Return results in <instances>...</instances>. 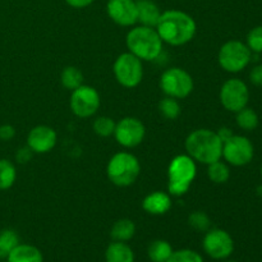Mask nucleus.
I'll return each instance as SVG.
<instances>
[{
    "mask_svg": "<svg viewBox=\"0 0 262 262\" xmlns=\"http://www.w3.org/2000/svg\"><path fill=\"white\" fill-rule=\"evenodd\" d=\"M155 28L163 42L170 46H183L191 42L197 32L193 17L178 9L161 12Z\"/></svg>",
    "mask_w": 262,
    "mask_h": 262,
    "instance_id": "1",
    "label": "nucleus"
},
{
    "mask_svg": "<svg viewBox=\"0 0 262 262\" xmlns=\"http://www.w3.org/2000/svg\"><path fill=\"white\" fill-rule=\"evenodd\" d=\"M187 154L196 163L209 165L220 160L223 155V142L216 132L207 128L192 130L184 142Z\"/></svg>",
    "mask_w": 262,
    "mask_h": 262,
    "instance_id": "2",
    "label": "nucleus"
},
{
    "mask_svg": "<svg viewBox=\"0 0 262 262\" xmlns=\"http://www.w3.org/2000/svg\"><path fill=\"white\" fill-rule=\"evenodd\" d=\"M128 51L142 61H154L163 54L164 42L155 27L133 26L125 36Z\"/></svg>",
    "mask_w": 262,
    "mask_h": 262,
    "instance_id": "3",
    "label": "nucleus"
},
{
    "mask_svg": "<svg viewBox=\"0 0 262 262\" xmlns=\"http://www.w3.org/2000/svg\"><path fill=\"white\" fill-rule=\"evenodd\" d=\"M196 176L197 163L188 154L174 156L168 166V193L171 197L184 196Z\"/></svg>",
    "mask_w": 262,
    "mask_h": 262,
    "instance_id": "4",
    "label": "nucleus"
},
{
    "mask_svg": "<svg viewBox=\"0 0 262 262\" xmlns=\"http://www.w3.org/2000/svg\"><path fill=\"white\" fill-rule=\"evenodd\" d=\"M141 174V163L137 156L120 151L110 158L106 165V176L117 187H129L136 183Z\"/></svg>",
    "mask_w": 262,
    "mask_h": 262,
    "instance_id": "5",
    "label": "nucleus"
},
{
    "mask_svg": "<svg viewBox=\"0 0 262 262\" xmlns=\"http://www.w3.org/2000/svg\"><path fill=\"white\" fill-rule=\"evenodd\" d=\"M159 84L165 96L174 97L177 100L188 97L194 87V82L191 74L186 69L179 68V67H171V68L165 69L161 73Z\"/></svg>",
    "mask_w": 262,
    "mask_h": 262,
    "instance_id": "6",
    "label": "nucleus"
},
{
    "mask_svg": "<svg viewBox=\"0 0 262 262\" xmlns=\"http://www.w3.org/2000/svg\"><path fill=\"white\" fill-rule=\"evenodd\" d=\"M252 60V51L245 42L229 40L223 43L217 53V61L228 73H239Z\"/></svg>",
    "mask_w": 262,
    "mask_h": 262,
    "instance_id": "7",
    "label": "nucleus"
},
{
    "mask_svg": "<svg viewBox=\"0 0 262 262\" xmlns=\"http://www.w3.org/2000/svg\"><path fill=\"white\" fill-rule=\"evenodd\" d=\"M113 73L120 86L135 89L142 82L143 61L129 51L122 53L113 64Z\"/></svg>",
    "mask_w": 262,
    "mask_h": 262,
    "instance_id": "8",
    "label": "nucleus"
},
{
    "mask_svg": "<svg viewBox=\"0 0 262 262\" xmlns=\"http://www.w3.org/2000/svg\"><path fill=\"white\" fill-rule=\"evenodd\" d=\"M202 250L209 257L224 261L234 252V241L232 235L220 228H210L202 239Z\"/></svg>",
    "mask_w": 262,
    "mask_h": 262,
    "instance_id": "9",
    "label": "nucleus"
},
{
    "mask_svg": "<svg viewBox=\"0 0 262 262\" xmlns=\"http://www.w3.org/2000/svg\"><path fill=\"white\" fill-rule=\"evenodd\" d=\"M100 104L101 100H100L99 91L89 84H82L73 90L69 100L72 113L82 119L94 117L100 109Z\"/></svg>",
    "mask_w": 262,
    "mask_h": 262,
    "instance_id": "10",
    "label": "nucleus"
},
{
    "mask_svg": "<svg viewBox=\"0 0 262 262\" xmlns=\"http://www.w3.org/2000/svg\"><path fill=\"white\" fill-rule=\"evenodd\" d=\"M219 99L223 107L230 113H237L247 106L250 100V91L239 78H230L223 83L219 92Z\"/></svg>",
    "mask_w": 262,
    "mask_h": 262,
    "instance_id": "11",
    "label": "nucleus"
},
{
    "mask_svg": "<svg viewBox=\"0 0 262 262\" xmlns=\"http://www.w3.org/2000/svg\"><path fill=\"white\" fill-rule=\"evenodd\" d=\"M255 148L252 142L245 136L233 135L223 143V155L227 164L233 166H245L252 161Z\"/></svg>",
    "mask_w": 262,
    "mask_h": 262,
    "instance_id": "12",
    "label": "nucleus"
},
{
    "mask_svg": "<svg viewBox=\"0 0 262 262\" xmlns=\"http://www.w3.org/2000/svg\"><path fill=\"white\" fill-rule=\"evenodd\" d=\"M113 136L122 147L135 148L145 140L146 127L138 118L125 117L117 122Z\"/></svg>",
    "mask_w": 262,
    "mask_h": 262,
    "instance_id": "13",
    "label": "nucleus"
},
{
    "mask_svg": "<svg viewBox=\"0 0 262 262\" xmlns=\"http://www.w3.org/2000/svg\"><path fill=\"white\" fill-rule=\"evenodd\" d=\"M106 13L110 19L122 27L137 25V4L136 0H107Z\"/></svg>",
    "mask_w": 262,
    "mask_h": 262,
    "instance_id": "14",
    "label": "nucleus"
},
{
    "mask_svg": "<svg viewBox=\"0 0 262 262\" xmlns=\"http://www.w3.org/2000/svg\"><path fill=\"white\" fill-rule=\"evenodd\" d=\"M56 142H58V133L49 125H36L28 132L27 146L33 151V154L50 152L56 146Z\"/></svg>",
    "mask_w": 262,
    "mask_h": 262,
    "instance_id": "15",
    "label": "nucleus"
},
{
    "mask_svg": "<svg viewBox=\"0 0 262 262\" xmlns=\"http://www.w3.org/2000/svg\"><path fill=\"white\" fill-rule=\"evenodd\" d=\"M171 206H173L171 196L168 192L163 191L151 192L142 201V209L154 216L165 215L171 209Z\"/></svg>",
    "mask_w": 262,
    "mask_h": 262,
    "instance_id": "16",
    "label": "nucleus"
},
{
    "mask_svg": "<svg viewBox=\"0 0 262 262\" xmlns=\"http://www.w3.org/2000/svg\"><path fill=\"white\" fill-rule=\"evenodd\" d=\"M137 4V23L147 27H156L161 10L154 0H136Z\"/></svg>",
    "mask_w": 262,
    "mask_h": 262,
    "instance_id": "17",
    "label": "nucleus"
},
{
    "mask_svg": "<svg viewBox=\"0 0 262 262\" xmlns=\"http://www.w3.org/2000/svg\"><path fill=\"white\" fill-rule=\"evenodd\" d=\"M8 262H43L42 252L36 246L18 243L8 255Z\"/></svg>",
    "mask_w": 262,
    "mask_h": 262,
    "instance_id": "18",
    "label": "nucleus"
},
{
    "mask_svg": "<svg viewBox=\"0 0 262 262\" xmlns=\"http://www.w3.org/2000/svg\"><path fill=\"white\" fill-rule=\"evenodd\" d=\"M105 262H135V252L128 243L113 241L105 250Z\"/></svg>",
    "mask_w": 262,
    "mask_h": 262,
    "instance_id": "19",
    "label": "nucleus"
},
{
    "mask_svg": "<svg viewBox=\"0 0 262 262\" xmlns=\"http://www.w3.org/2000/svg\"><path fill=\"white\" fill-rule=\"evenodd\" d=\"M136 234V224L130 219H119L113 224L110 229V237L117 242L128 243Z\"/></svg>",
    "mask_w": 262,
    "mask_h": 262,
    "instance_id": "20",
    "label": "nucleus"
},
{
    "mask_svg": "<svg viewBox=\"0 0 262 262\" xmlns=\"http://www.w3.org/2000/svg\"><path fill=\"white\" fill-rule=\"evenodd\" d=\"M173 251V247L168 241L156 239L148 245L147 257L151 262H168Z\"/></svg>",
    "mask_w": 262,
    "mask_h": 262,
    "instance_id": "21",
    "label": "nucleus"
},
{
    "mask_svg": "<svg viewBox=\"0 0 262 262\" xmlns=\"http://www.w3.org/2000/svg\"><path fill=\"white\" fill-rule=\"evenodd\" d=\"M83 79V73L81 72V69L73 66L66 67L60 73L61 84H63L64 89L69 90V91H73L77 87L82 86Z\"/></svg>",
    "mask_w": 262,
    "mask_h": 262,
    "instance_id": "22",
    "label": "nucleus"
},
{
    "mask_svg": "<svg viewBox=\"0 0 262 262\" xmlns=\"http://www.w3.org/2000/svg\"><path fill=\"white\" fill-rule=\"evenodd\" d=\"M17 181V169L8 159H0V191L12 188Z\"/></svg>",
    "mask_w": 262,
    "mask_h": 262,
    "instance_id": "23",
    "label": "nucleus"
},
{
    "mask_svg": "<svg viewBox=\"0 0 262 262\" xmlns=\"http://www.w3.org/2000/svg\"><path fill=\"white\" fill-rule=\"evenodd\" d=\"M207 177L215 184H224L230 178V169L222 159L207 165Z\"/></svg>",
    "mask_w": 262,
    "mask_h": 262,
    "instance_id": "24",
    "label": "nucleus"
},
{
    "mask_svg": "<svg viewBox=\"0 0 262 262\" xmlns=\"http://www.w3.org/2000/svg\"><path fill=\"white\" fill-rule=\"evenodd\" d=\"M235 122H237V125L243 130H247V132H251V130L256 129L258 125V115L257 113L255 112L251 107H243L242 110L235 113Z\"/></svg>",
    "mask_w": 262,
    "mask_h": 262,
    "instance_id": "25",
    "label": "nucleus"
},
{
    "mask_svg": "<svg viewBox=\"0 0 262 262\" xmlns=\"http://www.w3.org/2000/svg\"><path fill=\"white\" fill-rule=\"evenodd\" d=\"M18 243H19V235L15 230L3 229L0 232V258H7Z\"/></svg>",
    "mask_w": 262,
    "mask_h": 262,
    "instance_id": "26",
    "label": "nucleus"
},
{
    "mask_svg": "<svg viewBox=\"0 0 262 262\" xmlns=\"http://www.w3.org/2000/svg\"><path fill=\"white\" fill-rule=\"evenodd\" d=\"M159 112L165 119L176 120L181 115L182 107L178 100L174 99V97L165 96L159 102Z\"/></svg>",
    "mask_w": 262,
    "mask_h": 262,
    "instance_id": "27",
    "label": "nucleus"
},
{
    "mask_svg": "<svg viewBox=\"0 0 262 262\" xmlns=\"http://www.w3.org/2000/svg\"><path fill=\"white\" fill-rule=\"evenodd\" d=\"M115 125H117V123L114 122L113 118L102 115V117H97L94 120L92 129L100 137H110V136L114 135Z\"/></svg>",
    "mask_w": 262,
    "mask_h": 262,
    "instance_id": "28",
    "label": "nucleus"
},
{
    "mask_svg": "<svg viewBox=\"0 0 262 262\" xmlns=\"http://www.w3.org/2000/svg\"><path fill=\"white\" fill-rule=\"evenodd\" d=\"M188 225L196 232L206 233L211 228V219L204 211H193L188 216Z\"/></svg>",
    "mask_w": 262,
    "mask_h": 262,
    "instance_id": "29",
    "label": "nucleus"
},
{
    "mask_svg": "<svg viewBox=\"0 0 262 262\" xmlns=\"http://www.w3.org/2000/svg\"><path fill=\"white\" fill-rule=\"evenodd\" d=\"M168 262H205L201 253L191 248H182L173 251Z\"/></svg>",
    "mask_w": 262,
    "mask_h": 262,
    "instance_id": "30",
    "label": "nucleus"
},
{
    "mask_svg": "<svg viewBox=\"0 0 262 262\" xmlns=\"http://www.w3.org/2000/svg\"><path fill=\"white\" fill-rule=\"evenodd\" d=\"M246 45L253 54L262 53V26H257L248 32Z\"/></svg>",
    "mask_w": 262,
    "mask_h": 262,
    "instance_id": "31",
    "label": "nucleus"
},
{
    "mask_svg": "<svg viewBox=\"0 0 262 262\" xmlns=\"http://www.w3.org/2000/svg\"><path fill=\"white\" fill-rule=\"evenodd\" d=\"M33 158V151L31 150L28 146H23L19 150H17L15 152V161L18 164H27L32 160Z\"/></svg>",
    "mask_w": 262,
    "mask_h": 262,
    "instance_id": "32",
    "label": "nucleus"
},
{
    "mask_svg": "<svg viewBox=\"0 0 262 262\" xmlns=\"http://www.w3.org/2000/svg\"><path fill=\"white\" fill-rule=\"evenodd\" d=\"M15 137V128L10 124H3L0 125V141H8L13 140Z\"/></svg>",
    "mask_w": 262,
    "mask_h": 262,
    "instance_id": "33",
    "label": "nucleus"
},
{
    "mask_svg": "<svg viewBox=\"0 0 262 262\" xmlns=\"http://www.w3.org/2000/svg\"><path fill=\"white\" fill-rule=\"evenodd\" d=\"M250 81L255 86L262 87V64H257L253 67L250 72Z\"/></svg>",
    "mask_w": 262,
    "mask_h": 262,
    "instance_id": "34",
    "label": "nucleus"
},
{
    "mask_svg": "<svg viewBox=\"0 0 262 262\" xmlns=\"http://www.w3.org/2000/svg\"><path fill=\"white\" fill-rule=\"evenodd\" d=\"M64 2L74 9H83V8L90 7L95 0H64Z\"/></svg>",
    "mask_w": 262,
    "mask_h": 262,
    "instance_id": "35",
    "label": "nucleus"
},
{
    "mask_svg": "<svg viewBox=\"0 0 262 262\" xmlns=\"http://www.w3.org/2000/svg\"><path fill=\"white\" fill-rule=\"evenodd\" d=\"M216 135H217V137L220 138V141H222V142L224 143L225 141L229 140V138L232 137V136L234 135V133H233V130L230 129V128L222 127V128H219V129L216 130Z\"/></svg>",
    "mask_w": 262,
    "mask_h": 262,
    "instance_id": "36",
    "label": "nucleus"
},
{
    "mask_svg": "<svg viewBox=\"0 0 262 262\" xmlns=\"http://www.w3.org/2000/svg\"><path fill=\"white\" fill-rule=\"evenodd\" d=\"M256 193H257V196L262 197V184H260V186H258L257 188H256Z\"/></svg>",
    "mask_w": 262,
    "mask_h": 262,
    "instance_id": "37",
    "label": "nucleus"
},
{
    "mask_svg": "<svg viewBox=\"0 0 262 262\" xmlns=\"http://www.w3.org/2000/svg\"><path fill=\"white\" fill-rule=\"evenodd\" d=\"M225 262H237V261H234V260H228V258H227V260H224Z\"/></svg>",
    "mask_w": 262,
    "mask_h": 262,
    "instance_id": "38",
    "label": "nucleus"
},
{
    "mask_svg": "<svg viewBox=\"0 0 262 262\" xmlns=\"http://www.w3.org/2000/svg\"><path fill=\"white\" fill-rule=\"evenodd\" d=\"M261 177H262V165H261Z\"/></svg>",
    "mask_w": 262,
    "mask_h": 262,
    "instance_id": "39",
    "label": "nucleus"
}]
</instances>
